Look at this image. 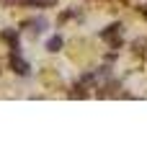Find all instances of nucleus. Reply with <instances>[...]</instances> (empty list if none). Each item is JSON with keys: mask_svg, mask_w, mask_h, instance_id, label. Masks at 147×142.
<instances>
[{"mask_svg": "<svg viewBox=\"0 0 147 142\" xmlns=\"http://www.w3.org/2000/svg\"><path fill=\"white\" fill-rule=\"evenodd\" d=\"M10 67H13L18 75H28V70H31V67H28V62H26V60H21L16 52L10 54Z\"/></svg>", "mask_w": 147, "mask_h": 142, "instance_id": "f257e3e1", "label": "nucleus"}, {"mask_svg": "<svg viewBox=\"0 0 147 142\" xmlns=\"http://www.w3.org/2000/svg\"><path fill=\"white\" fill-rule=\"evenodd\" d=\"M119 31H121V26L114 23V26H109V28L103 31V39H109V41H114V47H119V44H121V41H119Z\"/></svg>", "mask_w": 147, "mask_h": 142, "instance_id": "f03ea898", "label": "nucleus"}, {"mask_svg": "<svg viewBox=\"0 0 147 142\" xmlns=\"http://www.w3.org/2000/svg\"><path fill=\"white\" fill-rule=\"evenodd\" d=\"M47 49H49V52H59V49H62V36H52V39L47 41Z\"/></svg>", "mask_w": 147, "mask_h": 142, "instance_id": "7ed1b4c3", "label": "nucleus"}, {"mask_svg": "<svg viewBox=\"0 0 147 142\" xmlns=\"http://www.w3.org/2000/svg\"><path fill=\"white\" fill-rule=\"evenodd\" d=\"M3 39H5V41H10V47H13V52L18 49V39H16V34H13V31H3Z\"/></svg>", "mask_w": 147, "mask_h": 142, "instance_id": "20e7f679", "label": "nucleus"}, {"mask_svg": "<svg viewBox=\"0 0 147 142\" xmlns=\"http://www.w3.org/2000/svg\"><path fill=\"white\" fill-rule=\"evenodd\" d=\"M70 96H72V98H85V96H88V93H85V91H83V85H75V88H72V91H70Z\"/></svg>", "mask_w": 147, "mask_h": 142, "instance_id": "39448f33", "label": "nucleus"}, {"mask_svg": "<svg viewBox=\"0 0 147 142\" xmlns=\"http://www.w3.org/2000/svg\"><path fill=\"white\" fill-rule=\"evenodd\" d=\"M145 13H147V10H145Z\"/></svg>", "mask_w": 147, "mask_h": 142, "instance_id": "423d86ee", "label": "nucleus"}]
</instances>
